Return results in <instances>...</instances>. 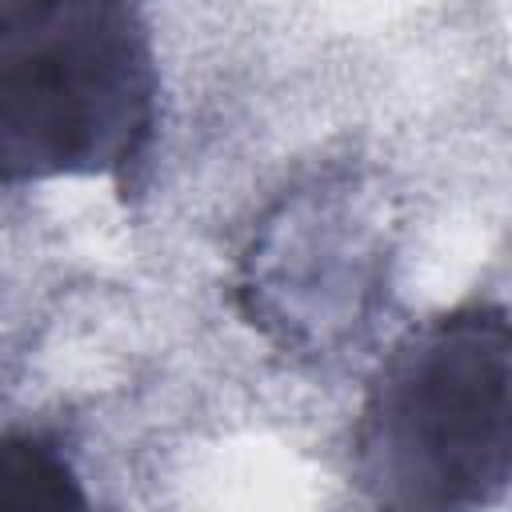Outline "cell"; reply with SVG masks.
Returning <instances> with one entry per match:
<instances>
[{"label": "cell", "instance_id": "7a4b0ae2", "mask_svg": "<svg viewBox=\"0 0 512 512\" xmlns=\"http://www.w3.org/2000/svg\"><path fill=\"white\" fill-rule=\"evenodd\" d=\"M160 68L140 0H28L0 12V184L112 176L156 140Z\"/></svg>", "mask_w": 512, "mask_h": 512}, {"label": "cell", "instance_id": "3957f363", "mask_svg": "<svg viewBox=\"0 0 512 512\" xmlns=\"http://www.w3.org/2000/svg\"><path fill=\"white\" fill-rule=\"evenodd\" d=\"M72 464L40 436H0V508H84Z\"/></svg>", "mask_w": 512, "mask_h": 512}, {"label": "cell", "instance_id": "277c9868", "mask_svg": "<svg viewBox=\"0 0 512 512\" xmlns=\"http://www.w3.org/2000/svg\"><path fill=\"white\" fill-rule=\"evenodd\" d=\"M16 4H28V0H0V12H8V8H16Z\"/></svg>", "mask_w": 512, "mask_h": 512}, {"label": "cell", "instance_id": "6da1fadb", "mask_svg": "<svg viewBox=\"0 0 512 512\" xmlns=\"http://www.w3.org/2000/svg\"><path fill=\"white\" fill-rule=\"evenodd\" d=\"M352 476L388 508H480L512 480V332L488 300L408 328L352 424Z\"/></svg>", "mask_w": 512, "mask_h": 512}]
</instances>
